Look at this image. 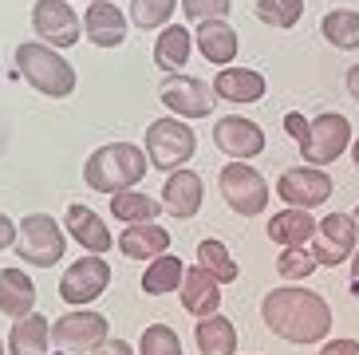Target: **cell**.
I'll list each match as a JSON object with an SVG mask.
<instances>
[{"label":"cell","instance_id":"8fae6325","mask_svg":"<svg viewBox=\"0 0 359 355\" xmlns=\"http://www.w3.org/2000/svg\"><path fill=\"white\" fill-rule=\"evenodd\" d=\"M107 316L91 312V308H75V312L52 320V344L60 351H95L99 344H107Z\"/></svg>","mask_w":359,"mask_h":355},{"label":"cell","instance_id":"ab89813d","mask_svg":"<svg viewBox=\"0 0 359 355\" xmlns=\"http://www.w3.org/2000/svg\"><path fill=\"white\" fill-rule=\"evenodd\" d=\"M348 91H351V99L359 103V63H355V67H348Z\"/></svg>","mask_w":359,"mask_h":355},{"label":"cell","instance_id":"44dd1931","mask_svg":"<svg viewBox=\"0 0 359 355\" xmlns=\"http://www.w3.org/2000/svg\"><path fill=\"white\" fill-rule=\"evenodd\" d=\"M316 237V221L308 209H280L269 217V241H276L280 249H304L308 241Z\"/></svg>","mask_w":359,"mask_h":355},{"label":"cell","instance_id":"836d02e7","mask_svg":"<svg viewBox=\"0 0 359 355\" xmlns=\"http://www.w3.org/2000/svg\"><path fill=\"white\" fill-rule=\"evenodd\" d=\"M316 269L320 264H316V257H312V249H285L276 257V272H280L285 281H308Z\"/></svg>","mask_w":359,"mask_h":355},{"label":"cell","instance_id":"ee69618b","mask_svg":"<svg viewBox=\"0 0 359 355\" xmlns=\"http://www.w3.org/2000/svg\"><path fill=\"white\" fill-rule=\"evenodd\" d=\"M0 355H4V344H0Z\"/></svg>","mask_w":359,"mask_h":355},{"label":"cell","instance_id":"ffe728a7","mask_svg":"<svg viewBox=\"0 0 359 355\" xmlns=\"http://www.w3.org/2000/svg\"><path fill=\"white\" fill-rule=\"evenodd\" d=\"M213 95L225 103H257L264 99V75L257 67H225L213 79Z\"/></svg>","mask_w":359,"mask_h":355},{"label":"cell","instance_id":"d6986e66","mask_svg":"<svg viewBox=\"0 0 359 355\" xmlns=\"http://www.w3.org/2000/svg\"><path fill=\"white\" fill-rule=\"evenodd\" d=\"M194 48L201 52V60L217 63V67H233V55H237L241 40H237V32L225 20H205L194 32Z\"/></svg>","mask_w":359,"mask_h":355},{"label":"cell","instance_id":"8992f818","mask_svg":"<svg viewBox=\"0 0 359 355\" xmlns=\"http://www.w3.org/2000/svg\"><path fill=\"white\" fill-rule=\"evenodd\" d=\"M217 186H222V198L233 213H241V217H257L264 213L269 206V182L257 166L249 162H229L222 166V178H217Z\"/></svg>","mask_w":359,"mask_h":355},{"label":"cell","instance_id":"30bf717a","mask_svg":"<svg viewBox=\"0 0 359 355\" xmlns=\"http://www.w3.org/2000/svg\"><path fill=\"white\" fill-rule=\"evenodd\" d=\"M355 237H359V225L351 213H327L324 221H316V237H312V257H316V264L336 269V264L351 261Z\"/></svg>","mask_w":359,"mask_h":355},{"label":"cell","instance_id":"d590c367","mask_svg":"<svg viewBox=\"0 0 359 355\" xmlns=\"http://www.w3.org/2000/svg\"><path fill=\"white\" fill-rule=\"evenodd\" d=\"M285 130H288L292 142H304V138H308V119L296 115V111H288V115H285Z\"/></svg>","mask_w":359,"mask_h":355},{"label":"cell","instance_id":"277c9868","mask_svg":"<svg viewBox=\"0 0 359 355\" xmlns=\"http://www.w3.org/2000/svg\"><path fill=\"white\" fill-rule=\"evenodd\" d=\"M147 158H150V170H162V174H174V170H182L186 162L194 158V150H198V138H194V130L182 119L166 115V119H154V123L147 126Z\"/></svg>","mask_w":359,"mask_h":355},{"label":"cell","instance_id":"b9f144b4","mask_svg":"<svg viewBox=\"0 0 359 355\" xmlns=\"http://www.w3.org/2000/svg\"><path fill=\"white\" fill-rule=\"evenodd\" d=\"M351 162H355V170H359V142H355V150H351Z\"/></svg>","mask_w":359,"mask_h":355},{"label":"cell","instance_id":"4316f807","mask_svg":"<svg viewBox=\"0 0 359 355\" xmlns=\"http://www.w3.org/2000/svg\"><path fill=\"white\" fill-rule=\"evenodd\" d=\"M182 276H186V264H182L174 253H162V257H154V261L147 264V272H142V293L147 296L178 293Z\"/></svg>","mask_w":359,"mask_h":355},{"label":"cell","instance_id":"e0dca14e","mask_svg":"<svg viewBox=\"0 0 359 355\" xmlns=\"http://www.w3.org/2000/svg\"><path fill=\"white\" fill-rule=\"evenodd\" d=\"M83 32L95 48H118V43L127 40V16L111 0H95L83 16Z\"/></svg>","mask_w":359,"mask_h":355},{"label":"cell","instance_id":"cb8c5ba5","mask_svg":"<svg viewBox=\"0 0 359 355\" xmlns=\"http://www.w3.org/2000/svg\"><path fill=\"white\" fill-rule=\"evenodd\" d=\"M190 52H194V36L190 28L182 24H166L154 40V63H158L166 75H178L186 63H190Z\"/></svg>","mask_w":359,"mask_h":355},{"label":"cell","instance_id":"4dcf8cb0","mask_svg":"<svg viewBox=\"0 0 359 355\" xmlns=\"http://www.w3.org/2000/svg\"><path fill=\"white\" fill-rule=\"evenodd\" d=\"M182 8V0H130V24L138 32H154L166 28L170 16Z\"/></svg>","mask_w":359,"mask_h":355},{"label":"cell","instance_id":"9a60e30c","mask_svg":"<svg viewBox=\"0 0 359 355\" xmlns=\"http://www.w3.org/2000/svg\"><path fill=\"white\" fill-rule=\"evenodd\" d=\"M201 198H205V182H201L198 170L182 166L174 174H166V186H162V209H170V217L190 221L201 209Z\"/></svg>","mask_w":359,"mask_h":355},{"label":"cell","instance_id":"7bdbcfd3","mask_svg":"<svg viewBox=\"0 0 359 355\" xmlns=\"http://www.w3.org/2000/svg\"><path fill=\"white\" fill-rule=\"evenodd\" d=\"M351 217H355V225H359V206H355V213H351Z\"/></svg>","mask_w":359,"mask_h":355},{"label":"cell","instance_id":"4fadbf2b","mask_svg":"<svg viewBox=\"0 0 359 355\" xmlns=\"http://www.w3.org/2000/svg\"><path fill=\"white\" fill-rule=\"evenodd\" d=\"M332 174L320 166H296L288 170V174H280V182H276V198L285 201V206L292 209H316L324 206L327 198H332Z\"/></svg>","mask_w":359,"mask_h":355},{"label":"cell","instance_id":"5bb4252c","mask_svg":"<svg viewBox=\"0 0 359 355\" xmlns=\"http://www.w3.org/2000/svg\"><path fill=\"white\" fill-rule=\"evenodd\" d=\"M213 142L222 154H229V162H249L264 150V130L245 115H225L213 126Z\"/></svg>","mask_w":359,"mask_h":355},{"label":"cell","instance_id":"7a4b0ae2","mask_svg":"<svg viewBox=\"0 0 359 355\" xmlns=\"http://www.w3.org/2000/svg\"><path fill=\"white\" fill-rule=\"evenodd\" d=\"M150 174V158L147 150H138L135 142H107L95 154L87 158L83 182L99 194H127V189L142 186V178Z\"/></svg>","mask_w":359,"mask_h":355},{"label":"cell","instance_id":"f546056e","mask_svg":"<svg viewBox=\"0 0 359 355\" xmlns=\"http://www.w3.org/2000/svg\"><path fill=\"white\" fill-rule=\"evenodd\" d=\"M198 264L210 272L217 284H233V281H237V272H241V269H237V261L229 257V249H225L222 241H213V237L210 241H198Z\"/></svg>","mask_w":359,"mask_h":355},{"label":"cell","instance_id":"ba28073f","mask_svg":"<svg viewBox=\"0 0 359 355\" xmlns=\"http://www.w3.org/2000/svg\"><path fill=\"white\" fill-rule=\"evenodd\" d=\"M107 284H111V264L103 257H95V253H87L60 276V296L72 308H87V304H95L107 293Z\"/></svg>","mask_w":359,"mask_h":355},{"label":"cell","instance_id":"83f0119b","mask_svg":"<svg viewBox=\"0 0 359 355\" xmlns=\"http://www.w3.org/2000/svg\"><path fill=\"white\" fill-rule=\"evenodd\" d=\"M162 201L147 198L142 189H127V194H115L111 198V217L123 221V225H142V221H158Z\"/></svg>","mask_w":359,"mask_h":355},{"label":"cell","instance_id":"7402d4cb","mask_svg":"<svg viewBox=\"0 0 359 355\" xmlns=\"http://www.w3.org/2000/svg\"><path fill=\"white\" fill-rule=\"evenodd\" d=\"M36 308V284L24 269H0V312L8 320H24Z\"/></svg>","mask_w":359,"mask_h":355},{"label":"cell","instance_id":"7c38bea8","mask_svg":"<svg viewBox=\"0 0 359 355\" xmlns=\"http://www.w3.org/2000/svg\"><path fill=\"white\" fill-rule=\"evenodd\" d=\"M162 103L170 107V115L178 119H205L213 111V83H205V79H198V75H166L162 79Z\"/></svg>","mask_w":359,"mask_h":355},{"label":"cell","instance_id":"60d3db41","mask_svg":"<svg viewBox=\"0 0 359 355\" xmlns=\"http://www.w3.org/2000/svg\"><path fill=\"white\" fill-rule=\"evenodd\" d=\"M351 296L359 300V253H351Z\"/></svg>","mask_w":359,"mask_h":355},{"label":"cell","instance_id":"e575fe53","mask_svg":"<svg viewBox=\"0 0 359 355\" xmlns=\"http://www.w3.org/2000/svg\"><path fill=\"white\" fill-rule=\"evenodd\" d=\"M229 8H233V0H182V12H186V20H194V24L225 20Z\"/></svg>","mask_w":359,"mask_h":355},{"label":"cell","instance_id":"74e56055","mask_svg":"<svg viewBox=\"0 0 359 355\" xmlns=\"http://www.w3.org/2000/svg\"><path fill=\"white\" fill-rule=\"evenodd\" d=\"M91 355H135V347H130L127 340H107V344H99Z\"/></svg>","mask_w":359,"mask_h":355},{"label":"cell","instance_id":"484cf974","mask_svg":"<svg viewBox=\"0 0 359 355\" xmlns=\"http://www.w3.org/2000/svg\"><path fill=\"white\" fill-rule=\"evenodd\" d=\"M48 344H52V324L43 316H24L12 324L8 335V355H48Z\"/></svg>","mask_w":359,"mask_h":355},{"label":"cell","instance_id":"f6af8a7d","mask_svg":"<svg viewBox=\"0 0 359 355\" xmlns=\"http://www.w3.org/2000/svg\"><path fill=\"white\" fill-rule=\"evenodd\" d=\"M67 4H72V0H67ZM91 4H95V0H91Z\"/></svg>","mask_w":359,"mask_h":355},{"label":"cell","instance_id":"3957f363","mask_svg":"<svg viewBox=\"0 0 359 355\" xmlns=\"http://www.w3.org/2000/svg\"><path fill=\"white\" fill-rule=\"evenodd\" d=\"M16 75L48 99H67L75 91V67L40 40H28L16 48Z\"/></svg>","mask_w":359,"mask_h":355},{"label":"cell","instance_id":"d6a6232c","mask_svg":"<svg viewBox=\"0 0 359 355\" xmlns=\"http://www.w3.org/2000/svg\"><path fill=\"white\" fill-rule=\"evenodd\" d=\"M138 355H186V351H182V340L170 324H150L138 340Z\"/></svg>","mask_w":359,"mask_h":355},{"label":"cell","instance_id":"603a6c76","mask_svg":"<svg viewBox=\"0 0 359 355\" xmlns=\"http://www.w3.org/2000/svg\"><path fill=\"white\" fill-rule=\"evenodd\" d=\"M64 229L72 233V237L79 241L87 253H95V257H103V253L111 249V233H107L103 217H99L95 209H87V206H67Z\"/></svg>","mask_w":359,"mask_h":355},{"label":"cell","instance_id":"5b68a950","mask_svg":"<svg viewBox=\"0 0 359 355\" xmlns=\"http://www.w3.org/2000/svg\"><path fill=\"white\" fill-rule=\"evenodd\" d=\"M16 257L24 264H36V269H52V264L64 261L67 253V237H64V225L48 213H28L16 229Z\"/></svg>","mask_w":359,"mask_h":355},{"label":"cell","instance_id":"52a82bcc","mask_svg":"<svg viewBox=\"0 0 359 355\" xmlns=\"http://www.w3.org/2000/svg\"><path fill=\"white\" fill-rule=\"evenodd\" d=\"M351 147V123L339 111H324L308 123V138L300 142L304 166H332L344 150Z\"/></svg>","mask_w":359,"mask_h":355},{"label":"cell","instance_id":"ac0fdd59","mask_svg":"<svg viewBox=\"0 0 359 355\" xmlns=\"http://www.w3.org/2000/svg\"><path fill=\"white\" fill-rule=\"evenodd\" d=\"M118 249L127 261H154L162 253H170V229H162L158 221H142V225H127L118 237Z\"/></svg>","mask_w":359,"mask_h":355},{"label":"cell","instance_id":"6da1fadb","mask_svg":"<svg viewBox=\"0 0 359 355\" xmlns=\"http://www.w3.org/2000/svg\"><path fill=\"white\" fill-rule=\"evenodd\" d=\"M261 320L285 344H324L327 332H332V308H327V300L320 293L296 288V284L264 293Z\"/></svg>","mask_w":359,"mask_h":355},{"label":"cell","instance_id":"f1b7e54d","mask_svg":"<svg viewBox=\"0 0 359 355\" xmlns=\"http://www.w3.org/2000/svg\"><path fill=\"white\" fill-rule=\"evenodd\" d=\"M320 32H324V40L332 43V48L351 52V48H359V12L355 8H332V12H324Z\"/></svg>","mask_w":359,"mask_h":355},{"label":"cell","instance_id":"2e32d148","mask_svg":"<svg viewBox=\"0 0 359 355\" xmlns=\"http://www.w3.org/2000/svg\"><path fill=\"white\" fill-rule=\"evenodd\" d=\"M178 293H182V308H186L190 316H198V320H205V316H217V308H222V284L213 281V276L201 269V264L186 269Z\"/></svg>","mask_w":359,"mask_h":355},{"label":"cell","instance_id":"8d00e7d4","mask_svg":"<svg viewBox=\"0 0 359 355\" xmlns=\"http://www.w3.org/2000/svg\"><path fill=\"white\" fill-rule=\"evenodd\" d=\"M320 355H359V340H327Z\"/></svg>","mask_w":359,"mask_h":355},{"label":"cell","instance_id":"1f68e13d","mask_svg":"<svg viewBox=\"0 0 359 355\" xmlns=\"http://www.w3.org/2000/svg\"><path fill=\"white\" fill-rule=\"evenodd\" d=\"M257 20L269 28H296L304 16V0H257Z\"/></svg>","mask_w":359,"mask_h":355},{"label":"cell","instance_id":"d4e9b609","mask_svg":"<svg viewBox=\"0 0 359 355\" xmlns=\"http://www.w3.org/2000/svg\"><path fill=\"white\" fill-rule=\"evenodd\" d=\"M194 344L201 355H237V328L225 316H205L194 324Z\"/></svg>","mask_w":359,"mask_h":355},{"label":"cell","instance_id":"9c48e42d","mask_svg":"<svg viewBox=\"0 0 359 355\" xmlns=\"http://www.w3.org/2000/svg\"><path fill=\"white\" fill-rule=\"evenodd\" d=\"M32 28L40 36V43L48 48H75L83 36V20L75 16V8L67 0H36L32 4Z\"/></svg>","mask_w":359,"mask_h":355},{"label":"cell","instance_id":"f35d334b","mask_svg":"<svg viewBox=\"0 0 359 355\" xmlns=\"http://www.w3.org/2000/svg\"><path fill=\"white\" fill-rule=\"evenodd\" d=\"M16 229H20V225H12V217H4V213H0V249L16 245Z\"/></svg>","mask_w":359,"mask_h":355}]
</instances>
